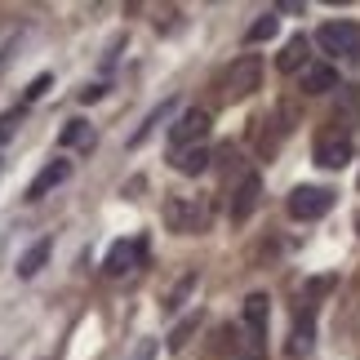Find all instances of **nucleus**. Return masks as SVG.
Returning <instances> with one entry per match:
<instances>
[{"label":"nucleus","mask_w":360,"mask_h":360,"mask_svg":"<svg viewBox=\"0 0 360 360\" xmlns=\"http://www.w3.org/2000/svg\"><path fill=\"white\" fill-rule=\"evenodd\" d=\"M258 80H262V63L254 58V53H245V58H236V63L227 67V76H223V98H227V103L249 98V94L258 89Z\"/></svg>","instance_id":"obj_4"},{"label":"nucleus","mask_w":360,"mask_h":360,"mask_svg":"<svg viewBox=\"0 0 360 360\" xmlns=\"http://www.w3.org/2000/svg\"><path fill=\"white\" fill-rule=\"evenodd\" d=\"M49 85H53V76H49V72H45V76H36L32 85H27V103H36V98H40V94H45Z\"/></svg>","instance_id":"obj_22"},{"label":"nucleus","mask_w":360,"mask_h":360,"mask_svg":"<svg viewBox=\"0 0 360 360\" xmlns=\"http://www.w3.org/2000/svg\"><path fill=\"white\" fill-rule=\"evenodd\" d=\"M205 138H210V112H205V107H191V112L178 116V124H169L174 151L178 147H196V143H205Z\"/></svg>","instance_id":"obj_5"},{"label":"nucleus","mask_w":360,"mask_h":360,"mask_svg":"<svg viewBox=\"0 0 360 360\" xmlns=\"http://www.w3.org/2000/svg\"><path fill=\"white\" fill-rule=\"evenodd\" d=\"M169 116H174V98H165V103L156 107V112H151V116H147L143 124H138V134L129 138V143H134V147H143V143H147V138H151V134H156V124H165V120H169Z\"/></svg>","instance_id":"obj_16"},{"label":"nucleus","mask_w":360,"mask_h":360,"mask_svg":"<svg viewBox=\"0 0 360 360\" xmlns=\"http://www.w3.org/2000/svg\"><path fill=\"white\" fill-rule=\"evenodd\" d=\"M298 85H302V94H329V89H338V72L329 63H311L298 76Z\"/></svg>","instance_id":"obj_12"},{"label":"nucleus","mask_w":360,"mask_h":360,"mask_svg":"<svg viewBox=\"0 0 360 360\" xmlns=\"http://www.w3.org/2000/svg\"><path fill=\"white\" fill-rule=\"evenodd\" d=\"M13 129H18V112H5V116H0V147L13 138Z\"/></svg>","instance_id":"obj_21"},{"label":"nucleus","mask_w":360,"mask_h":360,"mask_svg":"<svg viewBox=\"0 0 360 360\" xmlns=\"http://www.w3.org/2000/svg\"><path fill=\"white\" fill-rule=\"evenodd\" d=\"M143 254H147V245H143V240H116L112 249H107L103 271H107V276H129L138 262H143Z\"/></svg>","instance_id":"obj_8"},{"label":"nucleus","mask_w":360,"mask_h":360,"mask_svg":"<svg viewBox=\"0 0 360 360\" xmlns=\"http://www.w3.org/2000/svg\"><path fill=\"white\" fill-rule=\"evenodd\" d=\"M316 45L325 53H334V58H360V22H325L321 32H316Z\"/></svg>","instance_id":"obj_3"},{"label":"nucleus","mask_w":360,"mask_h":360,"mask_svg":"<svg viewBox=\"0 0 360 360\" xmlns=\"http://www.w3.org/2000/svg\"><path fill=\"white\" fill-rule=\"evenodd\" d=\"M49 254H53V240H36V245H32V249H27V254L18 258V267H13V271H18L22 281H32V276H36L40 267H45V262H49Z\"/></svg>","instance_id":"obj_15"},{"label":"nucleus","mask_w":360,"mask_h":360,"mask_svg":"<svg viewBox=\"0 0 360 360\" xmlns=\"http://www.w3.org/2000/svg\"><path fill=\"white\" fill-rule=\"evenodd\" d=\"M356 231H360V218H356Z\"/></svg>","instance_id":"obj_25"},{"label":"nucleus","mask_w":360,"mask_h":360,"mask_svg":"<svg viewBox=\"0 0 360 360\" xmlns=\"http://www.w3.org/2000/svg\"><path fill=\"white\" fill-rule=\"evenodd\" d=\"M196 329H200V311H196V316H187V321H178V325L169 329V342H165V347H169V352H183Z\"/></svg>","instance_id":"obj_18"},{"label":"nucleus","mask_w":360,"mask_h":360,"mask_svg":"<svg viewBox=\"0 0 360 360\" xmlns=\"http://www.w3.org/2000/svg\"><path fill=\"white\" fill-rule=\"evenodd\" d=\"M67 178H72V160H49L45 169H40L32 183H27V200H40V196H49L53 187H63Z\"/></svg>","instance_id":"obj_9"},{"label":"nucleus","mask_w":360,"mask_h":360,"mask_svg":"<svg viewBox=\"0 0 360 360\" xmlns=\"http://www.w3.org/2000/svg\"><path fill=\"white\" fill-rule=\"evenodd\" d=\"M289 218H298V223H316V218H325L329 210H334V191L329 187H311V183H302L289 191Z\"/></svg>","instance_id":"obj_2"},{"label":"nucleus","mask_w":360,"mask_h":360,"mask_svg":"<svg viewBox=\"0 0 360 360\" xmlns=\"http://www.w3.org/2000/svg\"><path fill=\"white\" fill-rule=\"evenodd\" d=\"M94 143H98V134H94L89 120H67L63 134H58V147H80V151H94Z\"/></svg>","instance_id":"obj_13"},{"label":"nucleus","mask_w":360,"mask_h":360,"mask_svg":"<svg viewBox=\"0 0 360 360\" xmlns=\"http://www.w3.org/2000/svg\"><path fill=\"white\" fill-rule=\"evenodd\" d=\"M276 27H281V18H276V13H262V18L245 32V40H249V45H262V40H271V36H276Z\"/></svg>","instance_id":"obj_19"},{"label":"nucleus","mask_w":360,"mask_h":360,"mask_svg":"<svg viewBox=\"0 0 360 360\" xmlns=\"http://www.w3.org/2000/svg\"><path fill=\"white\" fill-rule=\"evenodd\" d=\"M347 160H352V134L347 129H325L321 138H316V165L342 169Z\"/></svg>","instance_id":"obj_6"},{"label":"nucleus","mask_w":360,"mask_h":360,"mask_svg":"<svg viewBox=\"0 0 360 360\" xmlns=\"http://www.w3.org/2000/svg\"><path fill=\"white\" fill-rule=\"evenodd\" d=\"M151 356H156V342H143V347H138V356H134V360H151Z\"/></svg>","instance_id":"obj_24"},{"label":"nucleus","mask_w":360,"mask_h":360,"mask_svg":"<svg viewBox=\"0 0 360 360\" xmlns=\"http://www.w3.org/2000/svg\"><path fill=\"white\" fill-rule=\"evenodd\" d=\"M276 67L281 72H307V36H289L285 40V49H281V58H276Z\"/></svg>","instance_id":"obj_14"},{"label":"nucleus","mask_w":360,"mask_h":360,"mask_svg":"<svg viewBox=\"0 0 360 360\" xmlns=\"http://www.w3.org/2000/svg\"><path fill=\"white\" fill-rule=\"evenodd\" d=\"M165 227L178 231V236H200V231H210V200L169 196L165 200Z\"/></svg>","instance_id":"obj_1"},{"label":"nucleus","mask_w":360,"mask_h":360,"mask_svg":"<svg viewBox=\"0 0 360 360\" xmlns=\"http://www.w3.org/2000/svg\"><path fill=\"white\" fill-rule=\"evenodd\" d=\"M210 160H214L210 143H196V147H178V151H174V169H178V174H187V178L205 174V169H210Z\"/></svg>","instance_id":"obj_10"},{"label":"nucleus","mask_w":360,"mask_h":360,"mask_svg":"<svg viewBox=\"0 0 360 360\" xmlns=\"http://www.w3.org/2000/svg\"><path fill=\"white\" fill-rule=\"evenodd\" d=\"M267 321H271V298L267 294H249L245 298V329L254 338H267Z\"/></svg>","instance_id":"obj_11"},{"label":"nucleus","mask_w":360,"mask_h":360,"mask_svg":"<svg viewBox=\"0 0 360 360\" xmlns=\"http://www.w3.org/2000/svg\"><path fill=\"white\" fill-rule=\"evenodd\" d=\"M258 200H262V178L258 174H240V183H236V191H231V200H227V218L231 223H245V218L258 210Z\"/></svg>","instance_id":"obj_7"},{"label":"nucleus","mask_w":360,"mask_h":360,"mask_svg":"<svg viewBox=\"0 0 360 360\" xmlns=\"http://www.w3.org/2000/svg\"><path fill=\"white\" fill-rule=\"evenodd\" d=\"M103 98V85H85L80 89V103H98Z\"/></svg>","instance_id":"obj_23"},{"label":"nucleus","mask_w":360,"mask_h":360,"mask_svg":"<svg viewBox=\"0 0 360 360\" xmlns=\"http://www.w3.org/2000/svg\"><path fill=\"white\" fill-rule=\"evenodd\" d=\"M311 342H316V316L298 311V321H294V352H311Z\"/></svg>","instance_id":"obj_17"},{"label":"nucleus","mask_w":360,"mask_h":360,"mask_svg":"<svg viewBox=\"0 0 360 360\" xmlns=\"http://www.w3.org/2000/svg\"><path fill=\"white\" fill-rule=\"evenodd\" d=\"M196 281H200V276H196V271H187L183 281H178V289L169 294V302H165V311H178V307H183V302H187V294L196 289Z\"/></svg>","instance_id":"obj_20"}]
</instances>
